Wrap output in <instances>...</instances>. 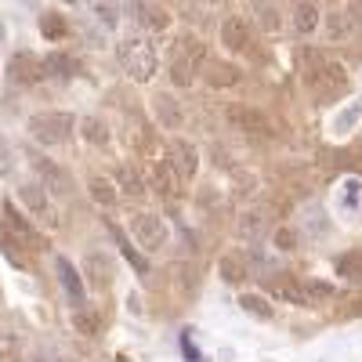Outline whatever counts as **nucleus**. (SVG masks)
Here are the masks:
<instances>
[{"instance_id": "f257e3e1", "label": "nucleus", "mask_w": 362, "mask_h": 362, "mask_svg": "<svg viewBox=\"0 0 362 362\" xmlns=\"http://www.w3.org/2000/svg\"><path fill=\"white\" fill-rule=\"evenodd\" d=\"M305 62H308L305 83H308L312 98H315L319 105L341 102V98L348 95V87H351V76H348V69H344V66L329 62V58H322V54H315V51H308V54H305Z\"/></svg>"}, {"instance_id": "f03ea898", "label": "nucleus", "mask_w": 362, "mask_h": 362, "mask_svg": "<svg viewBox=\"0 0 362 362\" xmlns=\"http://www.w3.org/2000/svg\"><path fill=\"white\" fill-rule=\"evenodd\" d=\"M116 58H119V66H124V73L138 83H148L156 76V47L148 44V37L134 33V37H124L116 47Z\"/></svg>"}, {"instance_id": "7ed1b4c3", "label": "nucleus", "mask_w": 362, "mask_h": 362, "mask_svg": "<svg viewBox=\"0 0 362 362\" xmlns=\"http://www.w3.org/2000/svg\"><path fill=\"white\" fill-rule=\"evenodd\" d=\"M76 131V116L73 112H37L29 116V134L40 145H62Z\"/></svg>"}, {"instance_id": "20e7f679", "label": "nucleus", "mask_w": 362, "mask_h": 362, "mask_svg": "<svg viewBox=\"0 0 362 362\" xmlns=\"http://www.w3.org/2000/svg\"><path fill=\"white\" fill-rule=\"evenodd\" d=\"M225 119L247 138H261V141H272L276 138V127L264 119V112H257L254 105H243V102H232L225 105Z\"/></svg>"}, {"instance_id": "39448f33", "label": "nucleus", "mask_w": 362, "mask_h": 362, "mask_svg": "<svg viewBox=\"0 0 362 362\" xmlns=\"http://www.w3.org/2000/svg\"><path fill=\"white\" fill-rule=\"evenodd\" d=\"M131 232H134V243L148 254H156L167 239V228H163V218L160 214H148V210H138L131 214Z\"/></svg>"}, {"instance_id": "423d86ee", "label": "nucleus", "mask_w": 362, "mask_h": 362, "mask_svg": "<svg viewBox=\"0 0 362 362\" xmlns=\"http://www.w3.org/2000/svg\"><path fill=\"white\" fill-rule=\"evenodd\" d=\"M18 199L33 210V214L44 221V225H51V228H58L62 221H58V210L51 206V199H47V189L44 185H37V181H25V185L18 189Z\"/></svg>"}, {"instance_id": "0eeeda50", "label": "nucleus", "mask_w": 362, "mask_h": 362, "mask_svg": "<svg viewBox=\"0 0 362 362\" xmlns=\"http://www.w3.org/2000/svg\"><path fill=\"white\" fill-rule=\"evenodd\" d=\"M8 76H11L15 83H22V87H33V83H40L47 73H44V62H40L37 54L18 51L11 62H8Z\"/></svg>"}, {"instance_id": "6e6552de", "label": "nucleus", "mask_w": 362, "mask_h": 362, "mask_svg": "<svg viewBox=\"0 0 362 362\" xmlns=\"http://www.w3.org/2000/svg\"><path fill=\"white\" fill-rule=\"evenodd\" d=\"M4 225L22 239V243H25V250H47V239L33 228V225H29V218H22L18 214V210H15V203H4Z\"/></svg>"}, {"instance_id": "1a4fd4ad", "label": "nucleus", "mask_w": 362, "mask_h": 362, "mask_svg": "<svg viewBox=\"0 0 362 362\" xmlns=\"http://www.w3.org/2000/svg\"><path fill=\"white\" fill-rule=\"evenodd\" d=\"M37 174H40V185L51 192V196H69L73 192V181H69V174L58 167L54 160H47V156H37Z\"/></svg>"}, {"instance_id": "9d476101", "label": "nucleus", "mask_w": 362, "mask_h": 362, "mask_svg": "<svg viewBox=\"0 0 362 362\" xmlns=\"http://www.w3.org/2000/svg\"><path fill=\"white\" fill-rule=\"evenodd\" d=\"M170 167L181 174V177H196L199 174V153H196V148L185 141V138H174L170 141Z\"/></svg>"}, {"instance_id": "9b49d317", "label": "nucleus", "mask_w": 362, "mask_h": 362, "mask_svg": "<svg viewBox=\"0 0 362 362\" xmlns=\"http://www.w3.org/2000/svg\"><path fill=\"white\" fill-rule=\"evenodd\" d=\"M221 44L228 51H250V22L247 18H239V15H228L221 22Z\"/></svg>"}, {"instance_id": "f8f14e48", "label": "nucleus", "mask_w": 362, "mask_h": 362, "mask_svg": "<svg viewBox=\"0 0 362 362\" xmlns=\"http://www.w3.org/2000/svg\"><path fill=\"white\" fill-rule=\"evenodd\" d=\"M54 272H58V279H62V290L69 293L73 308H83V276L73 268V261L69 257H54Z\"/></svg>"}, {"instance_id": "ddd939ff", "label": "nucleus", "mask_w": 362, "mask_h": 362, "mask_svg": "<svg viewBox=\"0 0 362 362\" xmlns=\"http://www.w3.org/2000/svg\"><path fill=\"white\" fill-rule=\"evenodd\" d=\"M153 112L167 131H181V124H185V109L177 105L174 95H153Z\"/></svg>"}, {"instance_id": "4468645a", "label": "nucleus", "mask_w": 362, "mask_h": 362, "mask_svg": "<svg viewBox=\"0 0 362 362\" xmlns=\"http://www.w3.org/2000/svg\"><path fill=\"white\" fill-rule=\"evenodd\" d=\"M148 185H153V192L174 199L177 196V170L170 167V160H160L153 163V170H148Z\"/></svg>"}, {"instance_id": "2eb2a0df", "label": "nucleus", "mask_w": 362, "mask_h": 362, "mask_svg": "<svg viewBox=\"0 0 362 362\" xmlns=\"http://www.w3.org/2000/svg\"><path fill=\"white\" fill-rule=\"evenodd\" d=\"M83 276L90 279V286L109 290V283H112V261L105 254H87L83 257Z\"/></svg>"}, {"instance_id": "dca6fc26", "label": "nucleus", "mask_w": 362, "mask_h": 362, "mask_svg": "<svg viewBox=\"0 0 362 362\" xmlns=\"http://www.w3.org/2000/svg\"><path fill=\"white\" fill-rule=\"evenodd\" d=\"M170 58H177V62H189V66H203V62H206V47H203L199 37L185 33V37H177V40H174Z\"/></svg>"}, {"instance_id": "f3484780", "label": "nucleus", "mask_w": 362, "mask_h": 362, "mask_svg": "<svg viewBox=\"0 0 362 362\" xmlns=\"http://www.w3.org/2000/svg\"><path fill=\"white\" fill-rule=\"evenodd\" d=\"M0 250H4V257H8L15 268H29V261H25V243H22V239H18L4 221H0Z\"/></svg>"}, {"instance_id": "a211bd4d", "label": "nucleus", "mask_w": 362, "mask_h": 362, "mask_svg": "<svg viewBox=\"0 0 362 362\" xmlns=\"http://www.w3.org/2000/svg\"><path fill=\"white\" fill-rule=\"evenodd\" d=\"M134 15L145 29H156V33H163V29L170 25V15L156 4H148V0H134Z\"/></svg>"}, {"instance_id": "6ab92c4d", "label": "nucleus", "mask_w": 362, "mask_h": 362, "mask_svg": "<svg viewBox=\"0 0 362 362\" xmlns=\"http://www.w3.org/2000/svg\"><path fill=\"white\" fill-rule=\"evenodd\" d=\"M87 192H90V199H95L98 206H116V199H119L116 181H109V177H102V174H95V177L87 181Z\"/></svg>"}, {"instance_id": "aec40b11", "label": "nucleus", "mask_w": 362, "mask_h": 362, "mask_svg": "<svg viewBox=\"0 0 362 362\" xmlns=\"http://www.w3.org/2000/svg\"><path fill=\"white\" fill-rule=\"evenodd\" d=\"M326 37L329 40H351L355 37V18L348 11H329L326 15Z\"/></svg>"}, {"instance_id": "412c9836", "label": "nucleus", "mask_w": 362, "mask_h": 362, "mask_svg": "<svg viewBox=\"0 0 362 362\" xmlns=\"http://www.w3.org/2000/svg\"><path fill=\"white\" fill-rule=\"evenodd\" d=\"M293 29H297L300 37H308V33H315V29H319V8L312 4V0H300V4H297Z\"/></svg>"}, {"instance_id": "4be33fe9", "label": "nucleus", "mask_w": 362, "mask_h": 362, "mask_svg": "<svg viewBox=\"0 0 362 362\" xmlns=\"http://www.w3.org/2000/svg\"><path fill=\"white\" fill-rule=\"evenodd\" d=\"M206 83L210 87H235L239 83V69L232 62H210L206 66Z\"/></svg>"}, {"instance_id": "5701e85b", "label": "nucleus", "mask_w": 362, "mask_h": 362, "mask_svg": "<svg viewBox=\"0 0 362 362\" xmlns=\"http://www.w3.org/2000/svg\"><path fill=\"white\" fill-rule=\"evenodd\" d=\"M334 297V286L322 279H300V305H322Z\"/></svg>"}, {"instance_id": "b1692460", "label": "nucleus", "mask_w": 362, "mask_h": 362, "mask_svg": "<svg viewBox=\"0 0 362 362\" xmlns=\"http://www.w3.org/2000/svg\"><path fill=\"white\" fill-rule=\"evenodd\" d=\"M218 276H221V279H225L228 286H239V283L247 279V264L239 261L235 254H225V257L218 261Z\"/></svg>"}, {"instance_id": "393cba45", "label": "nucleus", "mask_w": 362, "mask_h": 362, "mask_svg": "<svg viewBox=\"0 0 362 362\" xmlns=\"http://www.w3.org/2000/svg\"><path fill=\"white\" fill-rule=\"evenodd\" d=\"M239 308H243L247 315H254V319H261V322L276 319V308H272L261 293H243V297H239Z\"/></svg>"}, {"instance_id": "a878e982", "label": "nucleus", "mask_w": 362, "mask_h": 362, "mask_svg": "<svg viewBox=\"0 0 362 362\" xmlns=\"http://www.w3.org/2000/svg\"><path fill=\"white\" fill-rule=\"evenodd\" d=\"M44 73H47V76H58V80H69V76L76 73V62H73L69 54L54 51V54H47V58H44Z\"/></svg>"}, {"instance_id": "bb28decb", "label": "nucleus", "mask_w": 362, "mask_h": 362, "mask_svg": "<svg viewBox=\"0 0 362 362\" xmlns=\"http://www.w3.org/2000/svg\"><path fill=\"white\" fill-rule=\"evenodd\" d=\"M337 276H341V279H362V247L344 250V254L337 257Z\"/></svg>"}, {"instance_id": "cd10ccee", "label": "nucleus", "mask_w": 362, "mask_h": 362, "mask_svg": "<svg viewBox=\"0 0 362 362\" xmlns=\"http://www.w3.org/2000/svg\"><path fill=\"white\" fill-rule=\"evenodd\" d=\"M40 33L47 40H66L69 37V22L58 15V11H47V15H40Z\"/></svg>"}, {"instance_id": "c85d7f7f", "label": "nucleus", "mask_w": 362, "mask_h": 362, "mask_svg": "<svg viewBox=\"0 0 362 362\" xmlns=\"http://www.w3.org/2000/svg\"><path fill=\"white\" fill-rule=\"evenodd\" d=\"M73 326L80 329L83 337H95L98 329H102V315H98L95 308H87V305H83V308H76V312H73Z\"/></svg>"}, {"instance_id": "c756f323", "label": "nucleus", "mask_w": 362, "mask_h": 362, "mask_svg": "<svg viewBox=\"0 0 362 362\" xmlns=\"http://www.w3.org/2000/svg\"><path fill=\"white\" fill-rule=\"evenodd\" d=\"M80 127H83V138H87L90 145H109V127L102 124L98 116H87Z\"/></svg>"}, {"instance_id": "7c9ffc66", "label": "nucleus", "mask_w": 362, "mask_h": 362, "mask_svg": "<svg viewBox=\"0 0 362 362\" xmlns=\"http://www.w3.org/2000/svg\"><path fill=\"white\" fill-rule=\"evenodd\" d=\"M112 235H116L119 250H124V257H127V261H131V264H134V268L141 272V276H145V272H148V261H145V257H141V254H138V250H134L131 243H127V239H124V232H119V228H112Z\"/></svg>"}, {"instance_id": "2f4dec72", "label": "nucleus", "mask_w": 362, "mask_h": 362, "mask_svg": "<svg viewBox=\"0 0 362 362\" xmlns=\"http://www.w3.org/2000/svg\"><path fill=\"white\" fill-rule=\"evenodd\" d=\"M170 80H174L177 87H192V80H196V66H189V62H177V58H170Z\"/></svg>"}, {"instance_id": "473e14b6", "label": "nucleus", "mask_w": 362, "mask_h": 362, "mask_svg": "<svg viewBox=\"0 0 362 362\" xmlns=\"http://www.w3.org/2000/svg\"><path fill=\"white\" fill-rule=\"evenodd\" d=\"M116 177L124 181V192H127V196H145V185H141V177H138L134 170L119 167V170H116Z\"/></svg>"}, {"instance_id": "72a5a7b5", "label": "nucleus", "mask_w": 362, "mask_h": 362, "mask_svg": "<svg viewBox=\"0 0 362 362\" xmlns=\"http://www.w3.org/2000/svg\"><path fill=\"white\" fill-rule=\"evenodd\" d=\"M272 243H276V250H297V232L279 225L276 232H272Z\"/></svg>"}, {"instance_id": "f704fd0d", "label": "nucleus", "mask_w": 362, "mask_h": 362, "mask_svg": "<svg viewBox=\"0 0 362 362\" xmlns=\"http://www.w3.org/2000/svg\"><path fill=\"white\" fill-rule=\"evenodd\" d=\"M239 232L254 239L261 232V214H243V218H239Z\"/></svg>"}, {"instance_id": "c9c22d12", "label": "nucleus", "mask_w": 362, "mask_h": 362, "mask_svg": "<svg viewBox=\"0 0 362 362\" xmlns=\"http://www.w3.org/2000/svg\"><path fill=\"white\" fill-rule=\"evenodd\" d=\"M358 116H362V102H355V105H351V109H348L344 116H337V131H348V127L355 124Z\"/></svg>"}, {"instance_id": "e433bc0d", "label": "nucleus", "mask_w": 362, "mask_h": 362, "mask_svg": "<svg viewBox=\"0 0 362 362\" xmlns=\"http://www.w3.org/2000/svg\"><path fill=\"white\" fill-rule=\"evenodd\" d=\"M0 362H15V344L4 334H0Z\"/></svg>"}, {"instance_id": "4c0bfd02", "label": "nucleus", "mask_w": 362, "mask_h": 362, "mask_svg": "<svg viewBox=\"0 0 362 362\" xmlns=\"http://www.w3.org/2000/svg\"><path fill=\"white\" fill-rule=\"evenodd\" d=\"M11 170V148H8V141L0 138V174H8Z\"/></svg>"}, {"instance_id": "58836bf2", "label": "nucleus", "mask_w": 362, "mask_h": 362, "mask_svg": "<svg viewBox=\"0 0 362 362\" xmlns=\"http://www.w3.org/2000/svg\"><path fill=\"white\" fill-rule=\"evenodd\" d=\"M344 315H362V297H351L348 300V312Z\"/></svg>"}, {"instance_id": "ea45409f", "label": "nucleus", "mask_w": 362, "mask_h": 362, "mask_svg": "<svg viewBox=\"0 0 362 362\" xmlns=\"http://www.w3.org/2000/svg\"><path fill=\"white\" fill-rule=\"evenodd\" d=\"M62 4H80V0H62Z\"/></svg>"}]
</instances>
